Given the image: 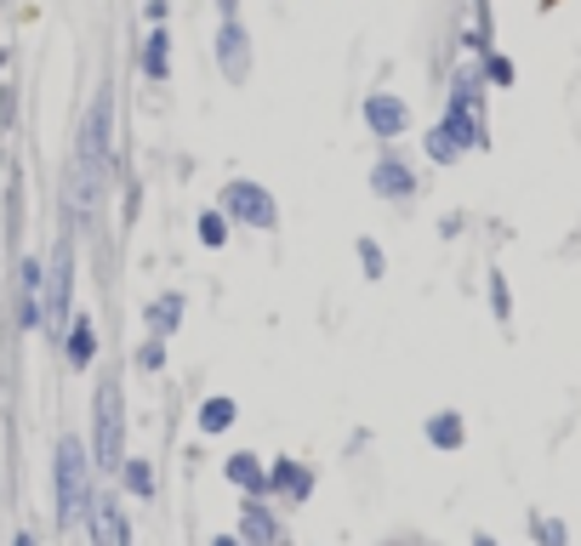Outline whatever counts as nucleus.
I'll use <instances>...</instances> for the list:
<instances>
[{
	"label": "nucleus",
	"instance_id": "f257e3e1",
	"mask_svg": "<svg viewBox=\"0 0 581 546\" xmlns=\"http://www.w3.org/2000/svg\"><path fill=\"white\" fill-rule=\"evenodd\" d=\"M86 507V450L75 438L58 444V518L75 524V513Z\"/></svg>",
	"mask_w": 581,
	"mask_h": 546
},
{
	"label": "nucleus",
	"instance_id": "f03ea898",
	"mask_svg": "<svg viewBox=\"0 0 581 546\" xmlns=\"http://www.w3.org/2000/svg\"><path fill=\"white\" fill-rule=\"evenodd\" d=\"M223 211L239 217V222H252V228H274V222H279L274 200H268L257 182H228V188H223Z\"/></svg>",
	"mask_w": 581,
	"mask_h": 546
},
{
	"label": "nucleus",
	"instance_id": "7ed1b4c3",
	"mask_svg": "<svg viewBox=\"0 0 581 546\" xmlns=\"http://www.w3.org/2000/svg\"><path fill=\"white\" fill-rule=\"evenodd\" d=\"M97 461L104 467L120 461V387L115 381L97 387Z\"/></svg>",
	"mask_w": 581,
	"mask_h": 546
},
{
	"label": "nucleus",
	"instance_id": "20e7f679",
	"mask_svg": "<svg viewBox=\"0 0 581 546\" xmlns=\"http://www.w3.org/2000/svg\"><path fill=\"white\" fill-rule=\"evenodd\" d=\"M217 69L234 86L252 75V40H246V29H239V18H223V29H217Z\"/></svg>",
	"mask_w": 581,
	"mask_h": 546
},
{
	"label": "nucleus",
	"instance_id": "39448f33",
	"mask_svg": "<svg viewBox=\"0 0 581 546\" xmlns=\"http://www.w3.org/2000/svg\"><path fill=\"white\" fill-rule=\"evenodd\" d=\"M405 103H400V97H387V91H371L365 97V126L376 131V137H400L405 131Z\"/></svg>",
	"mask_w": 581,
	"mask_h": 546
},
{
	"label": "nucleus",
	"instance_id": "423d86ee",
	"mask_svg": "<svg viewBox=\"0 0 581 546\" xmlns=\"http://www.w3.org/2000/svg\"><path fill=\"white\" fill-rule=\"evenodd\" d=\"M371 188L382 193V200H405V193L416 188V177H411V171H405L400 160H382V166L371 171Z\"/></svg>",
	"mask_w": 581,
	"mask_h": 546
},
{
	"label": "nucleus",
	"instance_id": "0eeeda50",
	"mask_svg": "<svg viewBox=\"0 0 581 546\" xmlns=\"http://www.w3.org/2000/svg\"><path fill=\"white\" fill-rule=\"evenodd\" d=\"M91 529H97V540H104V546H126V524H120V507H115V502H104V495H97V502H91Z\"/></svg>",
	"mask_w": 581,
	"mask_h": 546
},
{
	"label": "nucleus",
	"instance_id": "6e6552de",
	"mask_svg": "<svg viewBox=\"0 0 581 546\" xmlns=\"http://www.w3.org/2000/svg\"><path fill=\"white\" fill-rule=\"evenodd\" d=\"M246 540L252 546H285V535H279V524L268 518L263 502H246Z\"/></svg>",
	"mask_w": 581,
	"mask_h": 546
},
{
	"label": "nucleus",
	"instance_id": "1a4fd4ad",
	"mask_svg": "<svg viewBox=\"0 0 581 546\" xmlns=\"http://www.w3.org/2000/svg\"><path fill=\"white\" fill-rule=\"evenodd\" d=\"M104 148H109V97H97V109L86 120V155L104 160Z\"/></svg>",
	"mask_w": 581,
	"mask_h": 546
},
{
	"label": "nucleus",
	"instance_id": "9d476101",
	"mask_svg": "<svg viewBox=\"0 0 581 546\" xmlns=\"http://www.w3.org/2000/svg\"><path fill=\"white\" fill-rule=\"evenodd\" d=\"M268 484H274L279 495H290V502H303V495H308V473H303L297 461H274Z\"/></svg>",
	"mask_w": 581,
	"mask_h": 546
},
{
	"label": "nucleus",
	"instance_id": "9b49d317",
	"mask_svg": "<svg viewBox=\"0 0 581 546\" xmlns=\"http://www.w3.org/2000/svg\"><path fill=\"white\" fill-rule=\"evenodd\" d=\"M46 308H40V262H23V325H40Z\"/></svg>",
	"mask_w": 581,
	"mask_h": 546
},
{
	"label": "nucleus",
	"instance_id": "f8f14e48",
	"mask_svg": "<svg viewBox=\"0 0 581 546\" xmlns=\"http://www.w3.org/2000/svg\"><path fill=\"white\" fill-rule=\"evenodd\" d=\"M166 29H155L149 40H142V75H149V80H166Z\"/></svg>",
	"mask_w": 581,
	"mask_h": 546
},
{
	"label": "nucleus",
	"instance_id": "ddd939ff",
	"mask_svg": "<svg viewBox=\"0 0 581 546\" xmlns=\"http://www.w3.org/2000/svg\"><path fill=\"white\" fill-rule=\"evenodd\" d=\"M177 319H183V296H177V290H166L160 302L149 308V325H155V330L166 336V330H177Z\"/></svg>",
	"mask_w": 581,
	"mask_h": 546
},
{
	"label": "nucleus",
	"instance_id": "4468645a",
	"mask_svg": "<svg viewBox=\"0 0 581 546\" xmlns=\"http://www.w3.org/2000/svg\"><path fill=\"white\" fill-rule=\"evenodd\" d=\"M91 354H97L91 319H75V330H69V359H75V365H91Z\"/></svg>",
	"mask_w": 581,
	"mask_h": 546
},
{
	"label": "nucleus",
	"instance_id": "2eb2a0df",
	"mask_svg": "<svg viewBox=\"0 0 581 546\" xmlns=\"http://www.w3.org/2000/svg\"><path fill=\"white\" fill-rule=\"evenodd\" d=\"M234 399H206V410H200V433H223V427H234Z\"/></svg>",
	"mask_w": 581,
	"mask_h": 546
},
{
	"label": "nucleus",
	"instance_id": "dca6fc26",
	"mask_svg": "<svg viewBox=\"0 0 581 546\" xmlns=\"http://www.w3.org/2000/svg\"><path fill=\"white\" fill-rule=\"evenodd\" d=\"M427 438L440 444V450H456V444H462V421H456L451 410H445V416H433V421H427Z\"/></svg>",
	"mask_w": 581,
	"mask_h": 546
},
{
	"label": "nucleus",
	"instance_id": "f3484780",
	"mask_svg": "<svg viewBox=\"0 0 581 546\" xmlns=\"http://www.w3.org/2000/svg\"><path fill=\"white\" fill-rule=\"evenodd\" d=\"M427 155L440 160V166H451L456 155H462V142H456V131L451 126H440V131H427Z\"/></svg>",
	"mask_w": 581,
	"mask_h": 546
},
{
	"label": "nucleus",
	"instance_id": "a211bd4d",
	"mask_svg": "<svg viewBox=\"0 0 581 546\" xmlns=\"http://www.w3.org/2000/svg\"><path fill=\"white\" fill-rule=\"evenodd\" d=\"M228 478L239 484V489H263L268 478H263V467L252 461V456H228Z\"/></svg>",
	"mask_w": 581,
	"mask_h": 546
},
{
	"label": "nucleus",
	"instance_id": "6ab92c4d",
	"mask_svg": "<svg viewBox=\"0 0 581 546\" xmlns=\"http://www.w3.org/2000/svg\"><path fill=\"white\" fill-rule=\"evenodd\" d=\"M126 484H131L137 495H155V473H149V461H131V467H126Z\"/></svg>",
	"mask_w": 581,
	"mask_h": 546
},
{
	"label": "nucleus",
	"instance_id": "aec40b11",
	"mask_svg": "<svg viewBox=\"0 0 581 546\" xmlns=\"http://www.w3.org/2000/svg\"><path fill=\"white\" fill-rule=\"evenodd\" d=\"M200 239H206V245H223V239H228V228H223V217H217V211H211V217H200Z\"/></svg>",
	"mask_w": 581,
	"mask_h": 546
},
{
	"label": "nucleus",
	"instance_id": "412c9836",
	"mask_svg": "<svg viewBox=\"0 0 581 546\" xmlns=\"http://www.w3.org/2000/svg\"><path fill=\"white\" fill-rule=\"evenodd\" d=\"M536 540H542V546H564V524H553V518H536Z\"/></svg>",
	"mask_w": 581,
	"mask_h": 546
},
{
	"label": "nucleus",
	"instance_id": "4be33fe9",
	"mask_svg": "<svg viewBox=\"0 0 581 546\" xmlns=\"http://www.w3.org/2000/svg\"><path fill=\"white\" fill-rule=\"evenodd\" d=\"M360 262H365V274H371V279H382V251H376L371 239H360Z\"/></svg>",
	"mask_w": 581,
	"mask_h": 546
},
{
	"label": "nucleus",
	"instance_id": "5701e85b",
	"mask_svg": "<svg viewBox=\"0 0 581 546\" xmlns=\"http://www.w3.org/2000/svg\"><path fill=\"white\" fill-rule=\"evenodd\" d=\"M484 75H491L496 86H508V80H513V63H508V58H484Z\"/></svg>",
	"mask_w": 581,
	"mask_h": 546
},
{
	"label": "nucleus",
	"instance_id": "b1692460",
	"mask_svg": "<svg viewBox=\"0 0 581 546\" xmlns=\"http://www.w3.org/2000/svg\"><path fill=\"white\" fill-rule=\"evenodd\" d=\"M137 365H142V370H160V341H149V347H142V354H137Z\"/></svg>",
	"mask_w": 581,
	"mask_h": 546
},
{
	"label": "nucleus",
	"instance_id": "393cba45",
	"mask_svg": "<svg viewBox=\"0 0 581 546\" xmlns=\"http://www.w3.org/2000/svg\"><path fill=\"white\" fill-rule=\"evenodd\" d=\"M491 302H496V314H502V319H508V285H502V279H496V285H491Z\"/></svg>",
	"mask_w": 581,
	"mask_h": 546
},
{
	"label": "nucleus",
	"instance_id": "a878e982",
	"mask_svg": "<svg viewBox=\"0 0 581 546\" xmlns=\"http://www.w3.org/2000/svg\"><path fill=\"white\" fill-rule=\"evenodd\" d=\"M166 12H171V0H149V23H166Z\"/></svg>",
	"mask_w": 581,
	"mask_h": 546
},
{
	"label": "nucleus",
	"instance_id": "bb28decb",
	"mask_svg": "<svg viewBox=\"0 0 581 546\" xmlns=\"http://www.w3.org/2000/svg\"><path fill=\"white\" fill-rule=\"evenodd\" d=\"M217 12H223V18H234V12H239V0H217Z\"/></svg>",
	"mask_w": 581,
	"mask_h": 546
},
{
	"label": "nucleus",
	"instance_id": "cd10ccee",
	"mask_svg": "<svg viewBox=\"0 0 581 546\" xmlns=\"http://www.w3.org/2000/svg\"><path fill=\"white\" fill-rule=\"evenodd\" d=\"M211 546H239V540H228V535H217V540H211Z\"/></svg>",
	"mask_w": 581,
	"mask_h": 546
},
{
	"label": "nucleus",
	"instance_id": "c85d7f7f",
	"mask_svg": "<svg viewBox=\"0 0 581 546\" xmlns=\"http://www.w3.org/2000/svg\"><path fill=\"white\" fill-rule=\"evenodd\" d=\"M18 546H35V540H29V535H18Z\"/></svg>",
	"mask_w": 581,
	"mask_h": 546
},
{
	"label": "nucleus",
	"instance_id": "c756f323",
	"mask_svg": "<svg viewBox=\"0 0 581 546\" xmlns=\"http://www.w3.org/2000/svg\"><path fill=\"white\" fill-rule=\"evenodd\" d=\"M479 546H491V540H479Z\"/></svg>",
	"mask_w": 581,
	"mask_h": 546
}]
</instances>
